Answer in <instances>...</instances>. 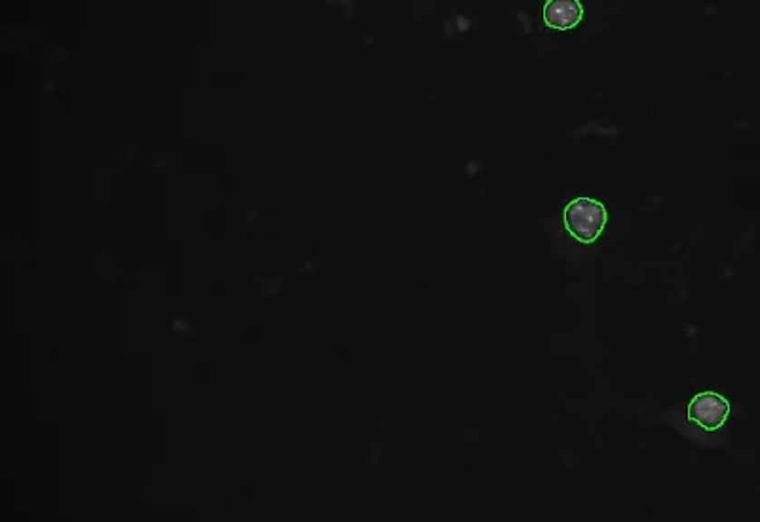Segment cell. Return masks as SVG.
I'll return each instance as SVG.
<instances>
[{"label": "cell", "instance_id": "6da1fadb", "mask_svg": "<svg viewBox=\"0 0 760 522\" xmlns=\"http://www.w3.org/2000/svg\"><path fill=\"white\" fill-rule=\"evenodd\" d=\"M607 225V209L591 198H576L565 208V227L582 244H593Z\"/></svg>", "mask_w": 760, "mask_h": 522}, {"label": "cell", "instance_id": "7a4b0ae2", "mask_svg": "<svg viewBox=\"0 0 760 522\" xmlns=\"http://www.w3.org/2000/svg\"><path fill=\"white\" fill-rule=\"evenodd\" d=\"M730 414V403L718 393H699L688 405V420L707 431H715L725 426Z\"/></svg>", "mask_w": 760, "mask_h": 522}, {"label": "cell", "instance_id": "3957f363", "mask_svg": "<svg viewBox=\"0 0 760 522\" xmlns=\"http://www.w3.org/2000/svg\"><path fill=\"white\" fill-rule=\"evenodd\" d=\"M584 10L580 0H548L544 6V22L557 31H569L582 19Z\"/></svg>", "mask_w": 760, "mask_h": 522}]
</instances>
